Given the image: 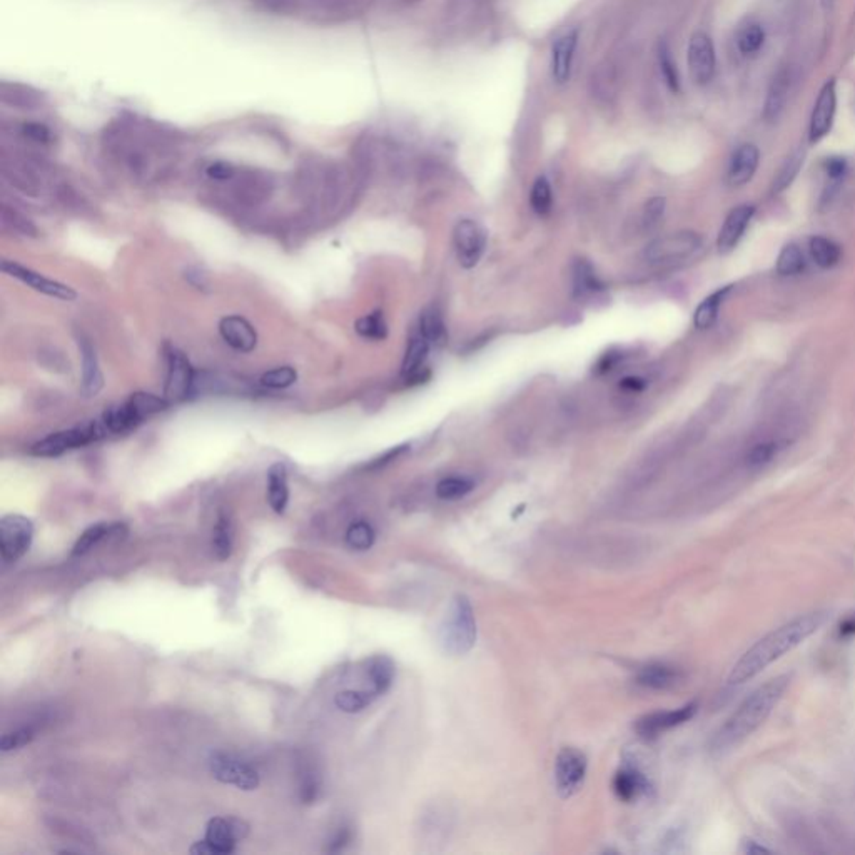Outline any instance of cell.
I'll return each instance as SVG.
<instances>
[{
	"mask_svg": "<svg viewBox=\"0 0 855 855\" xmlns=\"http://www.w3.org/2000/svg\"><path fill=\"white\" fill-rule=\"evenodd\" d=\"M825 612H812L800 615L782 626L772 630L763 639H760L754 647H750L740 660L735 663L728 675V684L740 685L755 678L769 665L779 660L785 653L794 650L804 640L814 635L820 626L825 624Z\"/></svg>",
	"mask_w": 855,
	"mask_h": 855,
	"instance_id": "6da1fadb",
	"label": "cell"
},
{
	"mask_svg": "<svg viewBox=\"0 0 855 855\" xmlns=\"http://www.w3.org/2000/svg\"><path fill=\"white\" fill-rule=\"evenodd\" d=\"M789 682L790 678L787 675H781L755 688L715 734L711 748L715 752H725L747 740L777 707L789 687Z\"/></svg>",
	"mask_w": 855,
	"mask_h": 855,
	"instance_id": "7a4b0ae2",
	"label": "cell"
},
{
	"mask_svg": "<svg viewBox=\"0 0 855 855\" xmlns=\"http://www.w3.org/2000/svg\"><path fill=\"white\" fill-rule=\"evenodd\" d=\"M476 643V620L467 597L458 595L440 626V645L449 655H465Z\"/></svg>",
	"mask_w": 855,
	"mask_h": 855,
	"instance_id": "3957f363",
	"label": "cell"
},
{
	"mask_svg": "<svg viewBox=\"0 0 855 855\" xmlns=\"http://www.w3.org/2000/svg\"><path fill=\"white\" fill-rule=\"evenodd\" d=\"M169 401L166 397H159L151 393H134L119 406H114L104 413L102 420L108 433H126L135 428L137 424L151 418L157 413L166 410Z\"/></svg>",
	"mask_w": 855,
	"mask_h": 855,
	"instance_id": "277c9868",
	"label": "cell"
},
{
	"mask_svg": "<svg viewBox=\"0 0 855 855\" xmlns=\"http://www.w3.org/2000/svg\"><path fill=\"white\" fill-rule=\"evenodd\" d=\"M106 434H108V430H106L104 423H89L85 426H77V428L64 430L59 433L48 434L44 440L37 441L36 445L31 448V453L34 457H40V458H54V457H61L65 451H71L75 448L96 443Z\"/></svg>",
	"mask_w": 855,
	"mask_h": 855,
	"instance_id": "5b68a950",
	"label": "cell"
},
{
	"mask_svg": "<svg viewBox=\"0 0 855 855\" xmlns=\"http://www.w3.org/2000/svg\"><path fill=\"white\" fill-rule=\"evenodd\" d=\"M702 246V238L697 232L682 231L662 236L651 241L645 249V259L650 265H674L697 253Z\"/></svg>",
	"mask_w": 855,
	"mask_h": 855,
	"instance_id": "8992f818",
	"label": "cell"
},
{
	"mask_svg": "<svg viewBox=\"0 0 855 855\" xmlns=\"http://www.w3.org/2000/svg\"><path fill=\"white\" fill-rule=\"evenodd\" d=\"M209 772L217 782L234 785L241 790H256L261 783L259 772L246 760L226 752H213L207 760Z\"/></svg>",
	"mask_w": 855,
	"mask_h": 855,
	"instance_id": "52a82bcc",
	"label": "cell"
},
{
	"mask_svg": "<svg viewBox=\"0 0 855 855\" xmlns=\"http://www.w3.org/2000/svg\"><path fill=\"white\" fill-rule=\"evenodd\" d=\"M34 523L22 515H5L0 519V556L4 563H15L31 548Z\"/></svg>",
	"mask_w": 855,
	"mask_h": 855,
	"instance_id": "ba28073f",
	"label": "cell"
},
{
	"mask_svg": "<svg viewBox=\"0 0 855 855\" xmlns=\"http://www.w3.org/2000/svg\"><path fill=\"white\" fill-rule=\"evenodd\" d=\"M589 762L577 748L566 747L556 755L554 762V783L556 790L563 798L579 792L585 781Z\"/></svg>",
	"mask_w": 855,
	"mask_h": 855,
	"instance_id": "9c48e42d",
	"label": "cell"
},
{
	"mask_svg": "<svg viewBox=\"0 0 855 855\" xmlns=\"http://www.w3.org/2000/svg\"><path fill=\"white\" fill-rule=\"evenodd\" d=\"M453 242L459 265L465 269H471L480 263L486 246V236L478 222L461 219L453 231Z\"/></svg>",
	"mask_w": 855,
	"mask_h": 855,
	"instance_id": "30bf717a",
	"label": "cell"
},
{
	"mask_svg": "<svg viewBox=\"0 0 855 855\" xmlns=\"http://www.w3.org/2000/svg\"><path fill=\"white\" fill-rule=\"evenodd\" d=\"M196 378L189 360L184 353L172 350L168 354V376L164 386V397L170 403H179L193 395Z\"/></svg>",
	"mask_w": 855,
	"mask_h": 855,
	"instance_id": "8fae6325",
	"label": "cell"
},
{
	"mask_svg": "<svg viewBox=\"0 0 855 855\" xmlns=\"http://www.w3.org/2000/svg\"><path fill=\"white\" fill-rule=\"evenodd\" d=\"M688 69L692 79L699 85L711 83L715 75L717 57L711 37L705 32H695L690 37L687 50Z\"/></svg>",
	"mask_w": 855,
	"mask_h": 855,
	"instance_id": "7c38bea8",
	"label": "cell"
},
{
	"mask_svg": "<svg viewBox=\"0 0 855 855\" xmlns=\"http://www.w3.org/2000/svg\"><path fill=\"white\" fill-rule=\"evenodd\" d=\"M2 271L9 276L15 277L19 281H22L27 286H31L32 290H36L37 292H42L46 296H50V298H57V300H62V301H74L77 298V292L62 284L59 281H54V279H48V277H44L42 275H39L36 271L29 269V267H24V266L19 265V263H13V261H2Z\"/></svg>",
	"mask_w": 855,
	"mask_h": 855,
	"instance_id": "4fadbf2b",
	"label": "cell"
},
{
	"mask_svg": "<svg viewBox=\"0 0 855 855\" xmlns=\"http://www.w3.org/2000/svg\"><path fill=\"white\" fill-rule=\"evenodd\" d=\"M835 109H837V91H835V81L831 79L822 87L816 108L812 110L810 116V126H808V141L812 144L822 141L827 134L831 133L833 118H835Z\"/></svg>",
	"mask_w": 855,
	"mask_h": 855,
	"instance_id": "5bb4252c",
	"label": "cell"
},
{
	"mask_svg": "<svg viewBox=\"0 0 855 855\" xmlns=\"http://www.w3.org/2000/svg\"><path fill=\"white\" fill-rule=\"evenodd\" d=\"M699 709L697 702H690L687 705L676 709V711H655L650 715L641 717L635 723V730L641 735L643 738H655L659 735L675 728L682 723L688 722Z\"/></svg>",
	"mask_w": 855,
	"mask_h": 855,
	"instance_id": "9a60e30c",
	"label": "cell"
},
{
	"mask_svg": "<svg viewBox=\"0 0 855 855\" xmlns=\"http://www.w3.org/2000/svg\"><path fill=\"white\" fill-rule=\"evenodd\" d=\"M248 835V825L238 819L214 817L205 825V841L216 849L217 855L232 854L236 843Z\"/></svg>",
	"mask_w": 855,
	"mask_h": 855,
	"instance_id": "2e32d148",
	"label": "cell"
},
{
	"mask_svg": "<svg viewBox=\"0 0 855 855\" xmlns=\"http://www.w3.org/2000/svg\"><path fill=\"white\" fill-rule=\"evenodd\" d=\"M219 335L234 351L251 353L257 345V333L253 325L241 316H226L219 321Z\"/></svg>",
	"mask_w": 855,
	"mask_h": 855,
	"instance_id": "e0dca14e",
	"label": "cell"
},
{
	"mask_svg": "<svg viewBox=\"0 0 855 855\" xmlns=\"http://www.w3.org/2000/svg\"><path fill=\"white\" fill-rule=\"evenodd\" d=\"M754 214H755V205H737L730 211L717 238V248L720 253L727 254L734 251L735 246L742 240Z\"/></svg>",
	"mask_w": 855,
	"mask_h": 855,
	"instance_id": "ac0fdd59",
	"label": "cell"
},
{
	"mask_svg": "<svg viewBox=\"0 0 855 855\" xmlns=\"http://www.w3.org/2000/svg\"><path fill=\"white\" fill-rule=\"evenodd\" d=\"M577 44H579V32L577 31L568 32L554 42V48H552L550 67H552V77H554L556 84L568 83L570 74H571Z\"/></svg>",
	"mask_w": 855,
	"mask_h": 855,
	"instance_id": "d6986e66",
	"label": "cell"
},
{
	"mask_svg": "<svg viewBox=\"0 0 855 855\" xmlns=\"http://www.w3.org/2000/svg\"><path fill=\"white\" fill-rule=\"evenodd\" d=\"M637 682L650 690H672L684 682V672L668 663H649L640 670Z\"/></svg>",
	"mask_w": 855,
	"mask_h": 855,
	"instance_id": "ffe728a7",
	"label": "cell"
},
{
	"mask_svg": "<svg viewBox=\"0 0 855 855\" xmlns=\"http://www.w3.org/2000/svg\"><path fill=\"white\" fill-rule=\"evenodd\" d=\"M760 162V151L757 145H740L732 156L728 166V182L738 188L752 181L754 174L757 172Z\"/></svg>",
	"mask_w": 855,
	"mask_h": 855,
	"instance_id": "44dd1931",
	"label": "cell"
},
{
	"mask_svg": "<svg viewBox=\"0 0 855 855\" xmlns=\"http://www.w3.org/2000/svg\"><path fill=\"white\" fill-rule=\"evenodd\" d=\"M79 350L83 354V395L85 397H96L104 386V378L99 368L96 350L87 337L77 339Z\"/></svg>",
	"mask_w": 855,
	"mask_h": 855,
	"instance_id": "7402d4cb",
	"label": "cell"
},
{
	"mask_svg": "<svg viewBox=\"0 0 855 855\" xmlns=\"http://www.w3.org/2000/svg\"><path fill=\"white\" fill-rule=\"evenodd\" d=\"M290 502V484H288V470L283 463H275L267 470V503L277 515L286 511Z\"/></svg>",
	"mask_w": 855,
	"mask_h": 855,
	"instance_id": "603a6c76",
	"label": "cell"
},
{
	"mask_svg": "<svg viewBox=\"0 0 855 855\" xmlns=\"http://www.w3.org/2000/svg\"><path fill=\"white\" fill-rule=\"evenodd\" d=\"M614 790L615 794L618 795V798H622L625 802H632V800L639 798L640 795L649 794L650 782L635 767H626V769L616 772L614 779Z\"/></svg>",
	"mask_w": 855,
	"mask_h": 855,
	"instance_id": "cb8c5ba5",
	"label": "cell"
},
{
	"mask_svg": "<svg viewBox=\"0 0 855 855\" xmlns=\"http://www.w3.org/2000/svg\"><path fill=\"white\" fill-rule=\"evenodd\" d=\"M790 91V73L787 69H781L772 79L771 89L763 108V118L767 121H777L785 109Z\"/></svg>",
	"mask_w": 855,
	"mask_h": 855,
	"instance_id": "d4e9b609",
	"label": "cell"
},
{
	"mask_svg": "<svg viewBox=\"0 0 855 855\" xmlns=\"http://www.w3.org/2000/svg\"><path fill=\"white\" fill-rule=\"evenodd\" d=\"M395 663L386 655H376L366 660V675L373 685V692L381 697L395 682Z\"/></svg>",
	"mask_w": 855,
	"mask_h": 855,
	"instance_id": "484cf974",
	"label": "cell"
},
{
	"mask_svg": "<svg viewBox=\"0 0 855 855\" xmlns=\"http://www.w3.org/2000/svg\"><path fill=\"white\" fill-rule=\"evenodd\" d=\"M124 533H126V527L119 525V523H116V525H108V523L92 525L77 538V542L74 545L73 554L74 556H83V554H89L94 546H97L99 543L106 540L109 537H112V535L121 537Z\"/></svg>",
	"mask_w": 855,
	"mask_h": 855,
	"instance_id": "4316f807",
	"label": "cell"
},
{
	"mask_svg": "<svg viewBox=\"0 0 855 855\" xmlns=\"http://www.w3.org/2000/svg\"><path fill=\"white\" fill-rule=\"evenodd\" d=\"M603 283L590 263L577 261L573 266V292L577 298H589L603 291Z\"/></svg>",
	"mask_w": 855,
	"mask_h": 855,
	"instance_id": "83f0119b",
	"label": "cell"
},
{
	"mask_svg": "<svg viewBox=\"0 0 855 855\" xmlns=\"http://www.w3.org/2000/svg\"><path fill=\"white\" fill-rule=\"evenodd\" d=\"M730 291H732V286H723V288L711 292L709 298H705L703 301L700 302L697 311L694 314V325L697 326L699 329H709L717 321L719 310H720V306H722Z\"/></svg>",
	"mask_w": 855,
	"mask_h": 855,
	"instance_id": "f1b7e54d",
	"label": "cell"
},
{
	"mask_svg": "<svg viewBox=\"0 0 855 855\" xmlns=\"http://www.w3.org/2000/svg\"><path fill=\"white\" fill-rule=\"evenodd\" d=\"M211 546H213V554L219 562L230 560V556L232 554V546H234V528H232V523L226 515H221L217 519L216 527L213 531Z\"/></svg>",
	"mask_w": 855,
	"mask_h": 855,
	"instance_id": "f546056e",
	"label": "cell"
},
{
	"mask_svg": "<svg viewBox=\"0 0 855 855\" xmlns=\"http://www.w3.org/2000/svg\"><path fill=\"white\" fill-rule=\"evenodd\" d=\"M808 249H810V256L816 261V265L820 266L822 269H831L833 266L839 265L841 254H842L839 244H835L827 238H822V236L812 238Z\"/></svg>",
	"mask_w": 855,
	"mask_h": 855,
	"instance_id": "4dcf8cb0",
	"label": "cell"
},
{
	"mask_svg": "<svg viewBox=\"0 0 855 855\" xmlns=\"http://www.w3.org/2000/svg\"><path fill=\"white\" fill-rule=\"evenodd\" d=\"M376 699L378 695L373 690H343L335 697V703L345 713H360Z\"/></svg>",
	"mask_w": 855,
	"mask_h": 855,
	"instance_id": "1f68e13d",
	"label": "cell"
},
{
	"mask_svg": "<svg viewBox=\"0 0 855 855\" xmlns=\"http://www.w3.org/2000/svg\"><path fill=\"white\" fill-rule=\"evenodd\" d=\"M428 346H430V343L422 335L411 339L410 346H408L406 354H405V362H403V374L405 376L414 378V376L420 374L423 366H424V362L428 358Z\"/></svg>",
	"mask_w": 855,
	"mask_h": 855,
	"instance_id": "d6a6232c",
	"label": "cell"
},
{
	"mask_svg": "<svg viewBox=\"0 0 855 855\" xmlns=\"http://www.w3.org/2000/svg\"><path fill=\"white\" fill-rule=\"evenodd\" d=\"M806 269V257L797 244L783 246L777 257V273L781 276H795Z\"/></svg>",
	"mask_w": 855,
	"mask_h": 855,
	"instance_id": "836d02e7",
	"label": "cell"
},
{
	"mask_svg": "<svg viewBox=\"0 0 855 855\" xmlns=\"http://www.w3.org/2000/svg\"><path fill=\"white\" fill-rule=\"evenodd\" d=\"M765 44V31L763 27L760 24H748L740 31L738 34V39H737V46H738V50L742 56L746 57H752V56H757L760 52V48H763Z\"/></svg>",
	"mask_w": 855,
	"mask_h": 855,
	"instance_id": "e575fe53",
	"label": "cell"
},
{
	"mask_svg": "<svg viewBox=\"0 0 855 855\" xmlns=\"http://www.w3.org/2000/svg\"><path fill=\"white\" fill-rule=\"evenodd\" d=\"M373 527L368 521H354L346 531V545L354 552H366L373 546Z\"/></svg>",
	"mask_w": 855,
	"mask_h": 855,
	"instance_id": "d590c367",
	"label": "cell"
},
{
	"mask_svg": "<svg viewBox=\"0 0 855 855\" xmlns=\"http://www.w3.org/2000/svg\"><path fill=\"white\" fill-rule=\"evenodd\" d=\"M473 488H475V483L468 478L449 476V478H445V480H441L436 484V494L441 500L451 502V500H459V498L467 496Z\"/></svg>",
	"mask_w": 855,
	"mask_h": 855,
	"instance_id": "8d00e7d4",
	"label": "cell"
},
{
	"mask_svg": "<svg viewBox=\"0 0 855 855\" xmlns=\"http://www.w3.org/2000/svg\"><path fill=\"white\" fill-rule=\"evenodd\" d=\"M802 164H804V153L797 151V153H794L792 156L785 161V164H783L781 170H779L777 178L773 179L772 193L777 194L785 191V189L794 182L797 174H798V170L802 168Z\"/></svg>",
	"mask_w": 855,
	"mask_h": 855,
	"instance_id": "74e56055",
	"label": "cell"
},
{
	"mask_svg": "<svg viewBox=\"0 0 855 855\" xmlns=\"http://www.w3.org/2000/svg\"><path fill=\"white\" fill-rule=\"evenodd\" d=\"M354 329L360 336L366 337V339H374V341L385 339L386 335H388V326H386L385 318L381 313H371L364 316V318H360L354 325Z\"/></svg>",
	"mask_w": 855,
	"mask_h": 855,
	"instance_id": "f35d334b",
	"label": "cell"
},
{
	"mask_svg": "<svg viewBox=\"0 0 855 855\" xmlns=\"http://www.w3.org/2000/svg\"><path fill=\"white\" fill-rule=\"evenodd\" d=\"M445 333V325L441 319V314L438 310L428 308L423 311L420 316V335H422L428 343H436L440 341Z\"/></svg>",
	"mask_w": 855,
	"mask_h": 855,
	"instance_id": "ab89813d",
	"label": "cell"
},
{
	"mask_svg": "<svg viewBox=\"0 0 855 855\" xmlns=\"http://www.w3.org/2000/svg\"><path fill=\"white\" fill-rule=\"evenodd\" d=\"M530 203L533 211H535L537 214L545 216V214L550 213L552 205H554V196H552L550 182L546 181L545 178H538V179L535 181V184H533Z\"/></svg>",
	"mask_w": 855,
	"mask_h": 855,
	"instance_id": "60d3db41",
	"label": "cell"
},
{
	"mask_svg": "<svg viewBox=\"0 0 855 855\" xmlns=\"http://www.w3.org/2000/svg\"><path fill=\"white\" fill-rule=\"evenodd\" d=\"M296 380H298V373L291 366H283V368H276V370H271V371L263 374L259 381H261V385L269 388V389H284V388L294 385Z\"/></svg>",
	"mask_w": 855,
	"mask_h": 855,
	"instance_id": "b9f144b4",
	"label": "cell"
},
{
	"mask_svg": "<svg viewBox=\"0 0 855 855\" xmlns=\"http://www.w3.org/2000/svg\"><path fill=\"white\" fill-rule=\"evenodd\" d=\"M34 738H36V730H34V728H31V727L17 728V730H13V732H7V734L2 735L0 750H2L4 754L19 750V748L29 746Z\"/></svg>",
	"mask_w": 855,
	"mask_h": 855,
	"instance_id": "7bdbcfd3",
	"label": "cell"
},
{
	"mask_svg": "<svg viewBox=\"0 0 855 855\" xmlns=\"http://www.w3.org/2000/svg\"><path fill=\"white\" fill-rule=\"evenodd\" d=\"M2 219L5 224H9L13 231L24 234V236H36L37 230L34 228V224L27 219V217L19 214L17 211H11L7 205H4L2 209Z\"/></svg>",
	"mask_w": 855,
	"mask_h": 855,
	"instance_id": "ee69618b",
	"label": "cell"
},
{
	"mask_svg": "<svg viewBox=\"0 0 855 855\" xmlns=\"http://www.w3.org/2000/svg\"><path fill=\"white\" fill-rule=\"evenodd\" d=\"M777 453V445L775 443H759V445L754 446L748 453L747 463L748 467L752 468H760V467H765L767 463H771L772 458L775 457Z\"/></svg>",
	"mask_w": 855,
	"mask_h": 855,
	"instance_id": "f6af8a7d",
	"label": "cell"
},
{
	"mask_svg": "<svg viewBox=\"0 0 855 855\" xmlns=\"http://www.w3.org/2000/svg\"><path fill=\"white\" fill-rule=\"evenodd\" d=\"M660 71H662L663 79L667 85L674 91V92H678L680 89V81H678V73H676V65H675L674 61H672V56L668 52V48H660Z\"/></svg>",
	"mask_w": 855,
	"mask_h": 855,
	"instance_id": "bcb514c9",
	"label": "cell"
},
{
	"mask_svg": "<svg viewBox=\"0 0 855 855\" xmlns=\"http://www.w3.org/2000/svg\"><path fill=\"white\" fill-rule=\"evenodd\" d=\"M663 211H665V199L663 197H653L645 207V217H643L645 224L649 228L655 226L662 219Z\"/></svg>",
	"mask_w": 855,
	"mask_h": 855,
	"instance_id": "7dc6e473",
	"label": "cell"
},
{
	"mask_svg": "<svg viewBox=\"0 0 855 855\" xmlns=\"http://www.w3.org/2000/svg\"><path fill=\"white\" fill-rule=\"evenodd\" d=\"M825 172L832 182H841L847 172V161L842 157H831L825 162Z\"/></svg>",
	"mask_w": 855,
	"mask_h": 855,
	"instance_id": "c3c4849f",
	"label": "cell"
},
{
	"mask_svg": "<svg viewBox=\"0 0 855 855\" xmlns=\"http://www.w3.org/2000/svg\"><path fill=\"white\" fill-rule=\"evenodd\" d=\"M232 174H234V169L231 168L230 164H222V162L213 164L207 169V176L216 181H228L232 178Z\"/></svg>",
	"mask_w": 855,
	"mask_h": 855,
	"instance_id": "681fc988",
	"label": "cell"
},
{
	"mask_svg": "<svg viewBox=\"0 0 855 855\" xmlns=\"http://www.w3.org/2000/svg\"><path fill=\"white\" fill-rule=\"evenodd\" d=\"M186 279L199 290H205L207 286V275L199 267H189L186 269Z\"/></svg>",
	"mask_w": 855,
	"mask_h": 855,
	"instance_id": "f907efd6",
	"label": "cell"
},
{
	"mask_svg": "<svg viewBox=\"0 0 855 855\" xmlns=\"http://www.w3.org/2000/svg\"><path fill=\"white\" fill-rule=\"evenodd\" d=\"M620 386L626 389V391H632V393H639V391H643L647 388V381L643 378H639V376H628L625 378Z\"/></svg>",
	"mask_w": 855,
	"mask_h": 855,
	"instance_id": "816d5d0a",
	"label": "cell"
},
{
	"mask_svg": "<svg viewBox=\"0 0 855 855\" xmlns=\"http://www.w3.org/2000/svg\"><path fill=\"white\" fill-rule=\"evenodd\" d=\"M855 635V615L845 618L842 624H841V628H839V637L841 639H851Z\"/></svg>",
	"mask_w": 855,
	"mask_h": 855,
	"instance_id": "f5cc1de1",
	"label": "cell"
},
{
	"mask_svg": "<svg viewBox=\"0 0 855 855\" xmlns=\"http://www.w3.org/2000/svg\"><path fill=\"white\" fill-rule=\"evenodd\" d=\"M191 854L194 855H217L216 849L207 842V841H199V842L194 843L189 851Z\"/></svg>",
	"mask_w": 855,
	"mask_h": 855,
	"instance_id": "db71d44e",
	"label": "cell"
},
{
	"mask_svg": "<svg viewBox=\"0 0 855 855\" xmlns=\"http://www.w3.org/2000/svg\"><path fill=\"white\" fill-rule=\"evenodd\" d=\"M746 852H748V854H762V852H769V849H765L763 845H759L754 841H748V842H746Z\"/></svg>",
	"mask_w": 855,
	"mask_h": 855,
	"instance_id": "11a10c76",
	"label": "cell"
}]
</instances>
